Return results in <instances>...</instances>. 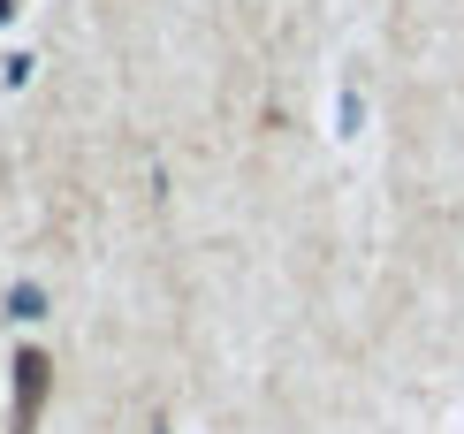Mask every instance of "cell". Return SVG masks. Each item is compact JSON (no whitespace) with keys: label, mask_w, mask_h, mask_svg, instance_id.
Instances as JSON below:
<instances>
[{"label":"cell","mask_w":464,"mask_h":434,"mask_svg":"<svg viewBox=\"0 0 464 434\" xmlns=\"http://www.w3.org/2000/svg\"><path fill=\"white\" fill-rule=\"evenodd\" d=\"M46 389H53V359H46V350H15V434L38 427Z\"/></svg>","instance_id":"6da1fadb"},{"label":"cell","mask_w":464,"mask_h":434,"mask_svg":"<svg viewBox=\"0 0 464 434\" xmlns=\"http://www.w3.org/2000/svg\"><path fill=\"white\" fill-rule=\"evenodd\" d=\"M8 321H46V290H38V282H15V290H8Z\"/></svg>","instance_id":"7a4b0ae2"}]
</instances>
